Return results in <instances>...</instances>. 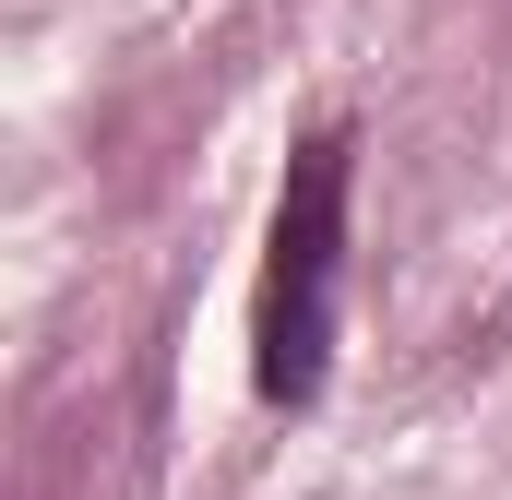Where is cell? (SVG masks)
<instances>
[{"instance_id": "cell-1", "label": "cell", "mask_w": 512, "mask_h": 500, "mask_svg": "<svg viewBox=\"0 0 512 500\" xmlns=\"http://www.w3.org/2000/svg\"><path fill=\"white\" fill-rule=\"evenodd\" d=\"M346 131H310L286 191H274V239H262V322H251V381L262 405H310L334 358V262H346Z\"/></svg>"}]
</instances>
